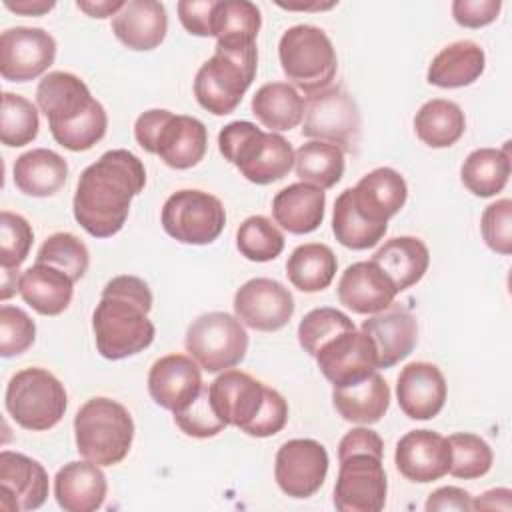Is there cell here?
<instances>
[{
  "instance_id": "681fc988",
  "label": "cell",
  "mask_w": 512,
  "mask_h": 512,
  "mask_svg": "<svg viewBox=\"0 0 512 512\" xmlns=\"http://www.w3.org/2000/svg\"><path fill=\"white\" fill-rule=\"evenodd\" d=\"M174 422L184 434L194 438H212L226 428V424L212 410L208 386H204L202 394L188 408L174 414Z\"/></svg>"
},
{
  "instance_id": "ffe728a7",
  "label": "cell",
  "mask_w": 512,
  "mask_h": 512,
  "mask_svg": "<svg viewBox=\"0 0 512 512\" xmlns=\"http://www.w3.org/2000/svg\"><path fill=\"white\" fill-rule=\"evenodd\" d=\"M348 190L356 214L376 226H388V220L400 212L408 198L404 176L388 166L368 172Z\"/></svg>"
},
{
  "instance_id": "3957f363",
  "label": "cell",
  "mask_w": 512,
  "mask_h": 512,
  "mask_svg": "<svg viewBox=\"0 0 512 512\" xmlns=\"http://www.w3.org/2000/svg\"><path fill=\"white\" fill-rule=\"evenodd\" d=\"M36 104L48 118L52 138L66 150L86 152L106 134L104 106L72 72H48L36 88Z\"/></svg>"
},
{
  "instance_id": "9f6ffc18",
  "label": "cell",
  "mask_w": 512,
  "mask_h": 512,
  "mask_svg": "<svg viewBox=\"0 0 512 512\" xmlns=\"http://www.w3.org/2000/svg\"><path fill=\"white\" fill-rule=\"evenodd\" d=\"M76 6L86 12L92 18H108V16H116L122 8L124 2L122 0H104V2H90V0H78Z\"/></svg>"
},
{
  "instance_id": "74e56055",
  "label": "cell",
  "mask_w": 512,
  "mask_h": 512,
  "mask_svg": "<svg viewBox=\"0 0 512 512\" xmlns=\"http://www.w3.org/2000/svg\"><path fill=\"white\" fill-rule=\"evenodd\" d=\"M462 184L480 198L496 196L504 190L510 178V154L508 142L502 150L478 148L470 152L460 168Z\"/></svg>"
},
{
  "instance_id": "b9f144b4",
  "label": "cell",
  "mask_w": 512,
  "mask_h": 512,
  "mask_svg": "<svg viewBox=\"0 0 512 512\" xmlns=\"http://www.w3.org/2000/svg\"><path fill=\"white\" fill-rule=\"evenodd\" d=\"M236 248L246 260L270 262L284 250V234L266 216H250L236 230Z\"/></svg>"
},
{
  "instance_id": "60d3db41",
  "label": "cell",
  "mask_w": 512,
  "mask_h": 512,
  "mask_svg": "<svg viewBox=\"0 0 512 512\" xmlns=\"http://www.w3.org/2000/svg\"><path fill=\"white\" fill-rule=\"evenodd\" d=\"M40 118L36 106L20 94H2L0 112V140L4 146L20 148L30 144L38 136Z\"/></svg>"
},
{
  "instance_id": "7402d4cb",
  "label": "cell",
  "mask_w": 512,
  "mask_h": 512,
  "mask_svg": "<svg viewBox=\"0 0 512 512\" xmlns=\"http://www.w3.org/2000/svg\"><path fill=\"white\" fill-rule=\"evenodd\" d=\"M394 464L410 482L440 480L450 470L448 438L434 430H410L396 444Z\"/></svg>"
},
{
  "instance_id": "30bf717a",
  "label": "cell",
  "mask_w": 512,
  "mask_h": 512,
  "mask_svg": "<svg viewBox=\"0 0 512 512\" xmlns=\"http://www.w3.org/2000/svg\"><path fill=\"white\" fill-rule=\"evenodd\" d=\"M4 404L12 420L32 432L54 428L68 406L64 384L44 368H24L16 372L4 394Z\"/></svg>"
},
{
  "instance_id": "bcb514c9",
  "label": "cell",
  "mask_w": 512,
  "mask_h": 512,
  "mask_svg": "<svg viewBox=\"0 0 512 512\" xmlns=\"http://www.w3.org/2000/svg\"><path fill=\"white\" fill-rule=\"evenodd\" d=\"M34 242V232L28 220L10 210L0 214V266L18 270L28 258Z\"/></svg>"
},
{
  "instance_id": "ab89813d",
  "label": "cell",
  "mask_w": 512,
  "mask_h": 512,
  "mask_svg": "<svg viewBox=\"0 0 512 512\" xmlns=\"http://www.w3.org/2000/svg\"><path fill=\"white\" fill-rule=\"evenodd\" d=\"M388 226H376L370 224L366 220H362L352 202H350V190L346 188L344 192H340V196L334 202V212H332V232L336 236V240L350 248V250H366L376 246L384 234H386Z\"/></svg>"
},
{
  "instance_id": "2e32d148",
  "label": "cell",
  "mask_w": 512,
  "mask_h": 512,
  "mask_svg": "<svg viewBox=\"0 0 512 512\" xmlns=\"http://www.w3.org/2000/svg\"><path fill=\"white\" fill-rule=\"evenodd\" d=\"M56 58V40L44 28L16 26L0 34V74L8 82L42 76Z\"/></svg>"
},
{
  "instance_id": "83f0119b",
  "label": "cell",
  "mask_w": 512,
  "mask_h": 512,
  "mask_svg": "<svg viewBox=\"0 0 512 512\" xmlns=\"http://www.w3.org/2000/svg\"><path fill=\"white\" fill-rule=\"evenodd\" d=\"M326 194L322 188L296 182L280 192L272 200L274 222L290 234H308L314 232L324 220Z\"/></svg>"
},
{
  "instance_id": "f5cc1de1",
  "label": "cell",
  "mask_w": 512,
  "mask_h": 512,
  "mask_svg": "<svg viewBox=\"0 0 512 512\" xmlns=\"http://www.w3.org/2000/svg\"><path fill=\"white\" fill-rule=\"evenodd\" d=\"M424 508H426V512H436V510L468 512V510H472V496L458 486H444V488L434 490L428 496Z\"/></svg>"
},
{
  "instance_id": "c3c4849f",
  "label": "cell",
  "mask_w": 512,
  "mask_h": 512,
  "mask_svg": "<svg viewBox=\"0 0 512 512\" xmlns=\"http://www.w3.org/2000/svg\"><path fill=\"white\" fill-rule=\"evenodd\" d=\"M480 232L486 246L502 256L512 252V200L502 198L488 204L480 218Z\"/></svg>"
},
{
  "instance_id": "f6af8a7d",
  "label": "cell",
  "mask_w": 512,
  "mask_h": 512,
  "mask_svg": "<svg viewBox=\"0 0 512 512\" xmlns=\"http://www.w3.org/2000/svg\"><path fill=\"white\" fill-rule=\"evenodd\" d=\"M356 330L354 322L340 310L322 306L310 310L298 324V342L310 356H316L318 350L336 338L342 332Z\"/></svg>"
},
{
  "instance_id": "484cf974",
  "label": "cell",
  "mask_w": 512,
  "mask_h": 512,
  "mask_svg": "<svg viewBox=\"0 0 512 512\" xmlns=\"http://www.w3.org/2000/svg\"><path fill=\"white\" fill-rule=\"evenodd\" d=\"M112 32L130 50H154L168 32L166 8L156 0H128L112 18Z\"/></svg>"
},
{
  "instance_id": "f546056e",
  "label": "cell",
  "mask_w": 512,
  "mask_h": 512,
  "mask_svg": "<svg viewBox=\"0 0 512 512\" xmlns=\"http://www.w3.org/2000/svg\"><path fill=\"white\" fill-rule=\"evenodd\" d=\"M332 404L346 422L370 426L380 422L386 414L390 406V388L386 380L374 372L354 384L334 388Z\"/></svg>"
},
{
  "instance_id": "d590c367",
  "label": "cell",
  "mask_w": 512,
  "mask_h": 512,
  "mask_svg": "<svg viewBox=\"0 0 512 512\" xmlns=\"http://www.w3.org/2000/svg\"><path fill=\"white\" fill-rule=\"evenodd\" d=\"M338 260L330 246L320 242L300 244L286 262V276L300 292H320L328 288L336 276Z\"/></svg>"
},
{
  "instance_id": "ba28073f",
  "label": "cell",
  "mask_w": 512,
  "mask_h": 512,
  "mask_svg": "<svg viewBox=\"0 0 512 512\" xmlns=\"http://www.w3.org/2000/svg\"><path fill=\"white\" fill-rule=\"evenodd\" d=\"M256 66V44L246 48L216 46L214 56L208 58L196 72V102L214 116L234 112L256 76Z\"/></svg>"
},
{
  "instance_id": "836d02e7",
  "label": "cell",
  "mask_w": 512,
  "mask_h": 512,
  "mask_svg": "<svg viewBox=\"0 0 512 512\" xmlns=\"http://www.w3.org/2000/svg\"><path fill=\"white\" fill-rule=\"evenodd\" d=\"M306 102L288 82L262 84L252 96V114L270 128V132H286L296 128L304 118Z\"/></svg>"
},
{
  "instance_id": "7c38bea8",
  "label": "cell",
  "mask_w": 512,
  "mask_h": 512,
  "mask_svg": "<svg viewBox=\"0 0 512 512\" xmlns=\"http://www.w3.org/2000/svg\"><path fill=\"white\" fill-rule=\"evenodd\" d=\"M160 222L164 232L174 240L204 246L222 234L226 210L214 194L186 188L168 196L160 212Z\"/></svg>"
},
{
  "instance_id": "e0dca14e",
  "label": "cell",
  "mask_w": 512,
  "mask_h": 512,
  "mask_svg": "<svg viewBox=\"0 0 512 512\" xmlns=\"http://www.w3.org/2000/svg\"><path fill=\"white\" fill-rule=\"evenodd\" d=\"M234 314L248 328L276 332L290 322L294 314V296L278 280L252 278L236 290Z\"/></svg>"
},
{
  "instance_id": "6f0895ef",
  "label": "cell",
  "mask_w": 512,
  "mask_h": 512,
  "mask_svg": "<svg viewBox=\"0 0 512 512\" xmlns=\"http://www.w3.org/2000/svg\"><path fill=\"white\" fill-rule=\"evenodd\" d=\"M4 6L16 14H24V16H42L46 12H50L56 2H46V0H4Z\"/></svg>"
},
{
  "instance_id": "5b68a950",
  "label": "cell",
  "mask_w": 512,
  "mask_h": 512,
  "mask_svg": "<svg viewBox=\"0 0 512 512\" xmlns=\"http://www.w3.org/2000/svg\"><path fill=\"white\" fill-rule=\"evenodd\" d=\"M220 154L252 184L282 180L294 166V150L278 132H264L248 120L226 124L218 134Z\"/></svg>"
},
{
  "instance_id": "7bdbcfd3",
  "label": "cell",
  "mask_w": 512,
  "mask_h": 512,
  "mask_svg": "<svg viewBox=\"0 0 512 512\" xmlns=\"http://www.w3.org/2000/svg\"><path fill=\"white\" fill-rule=\"evenodd\" d=\"M450 444V474L462 480H474L490 472L494 454L490 444L472 434V432H456L448 436Z\"/></svg>"
},
{
  "instance_id": "e575fe53",
  "label": "cell",
  "mask_w": 512,
  "mask_h": 512,
  "mask_svg": "<svg viewBox=\"0 0 512 512\" xmlns=\"http://www.w3.org/2000/svg\"><path fill=\"white\" fill-rule=\"evenodd\" d=\"M262 26L260 8L248 0L216 2L212 12V36L216 46L246 48L256 44Z\"/></svg>"
},
{
  "instance_id": "7dc6e473",
  "label": "cell",
  "mask_w": 512,
  "mask_h": 512,
  "mask_svg": "<svg viewBox=\"0 0 512 512\" xmlns=\"http://www.w3.org/2000/svg\"><path fill=\"white\" fill-rule=\"evenodd\" d=\"M36 338L34 320L16 306L0 308V356L12 358L26 352Z\"/></svg>"
},
{
  "instance_id": "db71d44e",
  "label": "cell",
  "mask_w": 512,
  "mask_h": 512,
  "mask_svg": "<svg viewBox=\"0 0 512 512\" xmlns=\"http://www.w3.org/2000/svg\"><path fill=\"white\" fill-rule=\"evenodd\" d=\"M348 452H376L384 454V442L382 438L370 430V428H352L346 432L338 444V456H344Z\"/></svg>"
},
{
  "instance_id": "7a4b0ae2",
  "label": "cell",
  "mask_w": 512,
  "mask_h": 512,
  "mask_svg": "<svg viewBox=\"0 0 512 512\" xmlns=\"http://www.w3.org/2000/svg\"><path fill=\"white\" fill-rule=\"evenodd\" d=\"M150 310L152 292L142 278L120 274L108 280L92 314L98 352L106 360H122L146 350L156 336Z\"/></svg>"
},
{
  "instance_id": "91938a15",
  "label": "cell",
  "mask_w": 512,
  "mask_h": 512,
  "mask_svg": "<svg viewBox=\"0 0 512 512\" xmlns=\"http://www.w3.org/2000/svg\"><path fill=\"white\" fill-rule=\"evenodd\" d=\"M334 4L336 2H328V4H320V2H314V4H284V2H278V6L288 8V10H328Z\"/></svg>"
},
{
  "instance_id": "cb8c5ba5",
  "label": "cell",
  "mask_w": 512,
  "mask_h": 512,
  "mask_svg": "<svg viewBox=\"0 0 512 512\" xmlns=\"http://www.w3.org/2000/svg\"><path fill=\"white\" fill-rule=\"evenodd\" d=\"M338 300L354 314H378L388 308L398 290L372 260L350 264L338 280Z\"/></svg>"
},
{
  "instance_id": "8fae6325",
  "label": "cell",
  "mask_w": 512,
  "mask_h": 512,
  "mask_svg": "<svg viewBox=\"0 0 512 512\" xmlns=\"http://www.w3.org/2000/svg\"><path fill=\"white\" fill-rule=\"evenodd\" d=\"M186 352L210 372H224L240 364L248 350L244 324L226 312H206L192 320L186 330Z\"/></svg>"
},
{
  "instance_id": "816d5d0a",
  "label": "cell",
  "mask_w": 512,
  "mask_h": 512,
  "mask_svg": "<svg viewBox=\"0 0 512 512\" xmlns=\"http://www.w3.org/2000/svg\"><path fill=\"white\" fill-rule=\"evenodd\" d=\"M216 0H180L176 4L182 26L194 36H212V12Z\"/></svg>"
},
{
  "instance_id": "f1b7e54d",
  "label": "cell",
  "mask_w": 512,
  "mask_h": 512,
  "mask_svg": "<svg viewBox=\"0 0 512 512\" xmlns=\"http://www.w3.org/2000/svg\"><path fill=\"white\" fill-rule=\"evenodd\" d=\"M18 292L22 300L42 316L62 314L74 296V280L62 270L34 262L20 274Z\"/></svg>"
},
{
  "instance_id": "11a10c76",
  "label": "cell",
  "mask_w": 512,
  "mask_h": 512,
  "mask_svg": "<svg viewBox=\"0 0 512 512\" xmlns=\"http://www.w3.org/2000/svg\"><path fill=\"white\" fill-rule=\"evenodd\" d=\"M510 510L512 492L508 488H494L472 500V510Z\"/></svg>"
},
{
  "instance_id": "52a82bcc",
  "label": "cell",
  "mask_w": 512,
  "mask_h": 512,
  "mask_svg": "<svg viewBox=\"0 0 512 512\" xmlns=\"http://www.w3.org/2000/svg\"><path fill=\"white\" fill-rule=\"evenodd\" d=\"M134 138L140 148L174 170L196 166L208 148V130L198 118L162 108L146 110L136 118Z\"/></svg>"
},
{
  "instance_id": "277c9868",
  "label": "cell",
  "mask_w": 512,
  "mask_h": 512,
  "mask_svg": "<svg viewBox=\"0 0 512 512\" xmlns=\"http://www.w3.org/2000/svg\"><path fill=\"white\" fill-rule=\"evenodd\" d=\"M208 398L226 426H236L254 438L274 436L288 422L284 396L242 370L230 368L216 376L208 386Z\"/></svg>"
},
{
  "instance_id": "8d00e7d4",
  "label": "cell",
  "mask_w": 512,
  "mask_h": 512,
  "mask_svg": "<svg viewBox=\"0 0 512 512\" xmlns=\"http://www.w3.org/2000/svg\"><path fill=\"white\" fill-rule=\"evenodd\" d=\"M414 130H416V136L426 146L450 148L462 138L466 130V118L462 108L456 102L434 98L424 102L416 112Z\"/></svg>"
},
{
  "instance_id": "9c48e42d",
  "label": "cell",
  "mask_w": 512,
  "mask_h": 512,
  "mask_svg": "<svg viewBox=\"0 0 512 512\" xmlns=\"http://www.w3.org/2000/svg\"><path fill=\"white\" fill-rule=\"evenodd\" d=\"M278 58L286 78L308 96L328 88L338 68L332 40L312 24L288 28L280 38Z\"/></svg>"
},
{
  "instance_id": "1f68e13d",
  "label": "cell",
  "mask_w": 512,
  "mask_h": 512,
  "mask_svg": "<svg viewBox=\"0 0 512 512\" xmlns=\"http://www.w3.org/2000/svg\"><path fill=\"white\" fill-rule=\"evenodd\" d=\"M486 66V54L472 40H458L444 46L428 66V82L438 88H464L476 82Z\"/></svg>"
},
{
  "instance_id": "4316f807",
  "label": "cell",
  "mask_w": 512,
  "mask_h": 512,
  "mask_svg": "<svg viewBox=\"0 0 512 512\" xmlns=\"http://www.w3.org/2000/svg\"><path fill=\"white\" fill-rule=\"evenodd\" d=\"M106 492V476L90 460L68 462L54 476V496L66 512H94L104 504Z\"/></svg>"
},
{
  "instance_id": "8992f818",
  "label": "cell",
  "mask_w": 512,
  "mask_h": 512,
  "mask_svg": "<svg viewBox=\"0 0 512 512\" xmlns=\"http://www.w3.org/2000/svg\"><path fill=\"white\" fill-rule=\"evenodd\" d=\"M76 450L98 466L122 462L134 440V420L116 400L96 396L86 400L74 416Z\"/></svg>"
},
{
  "instance_id": "44dd1931",
  "label": "cell",
  "mask_w": 512,
  "mask_h": 512,
  "mask_svg": "<svg viewBox=\"0 0 512 512\" xmlns=\"http://www.w3.org/2000/svg\"><path fill=\"white\" fill-rule=\"evenodd\" d=\"M0 506L10 512L36 510L48 498V472L44 466L20 452H0Z\"/></svg>"
},
{
  "instance_id": "ac0fdd59",
  "label": "cell",
  "mask_w": 512,
  "mask_h": 512,
  "mask_svg": "<svg viewBox=\"0 0 512 512\" xmlns=\"http://www.w3.org/2000/svg\"><path fill=\"white\" fill-rule=\"evenodd\" d=\"M324 378L334 386L354 384L378 370L376 346L362 330L342 332L314 356Z\"/></svg>"
},
{
  "instance_id": "ee69618b",
  "label": "cell",
  "mask_w": 512,
  "mask_h": 512,
  "mask_svg": "<svg viewBox=\"0 0 512 512\" xmlns=\"http://www.w3.org/2000/svg\"><path fill=\"white\" fill-rule=\"evenodd\" d=\"M36 262L54 266L78 282L88 270L90 252L78 236L70 232H56L42 242L36 254Z\"/></svg>"
},
{
  "instance_id": "603a6c76",
  "label": "cell",
  "mask_w": 512,
  "mask_h": 512,
  "mask_svg": "<svg viewBox=\"0 0 512 512\" xmlns=\"http://www.w3.org/2000/svg\"><path fill=\"white\" fill-rule=\"evenodd\" d=\"M446 380L436 364L410 362L396 380V398L400 410L412 420H430L446 404Z\"/></svg>"
},
{
  "instance_id": "4fadbf2b",
  "label": "cell",
  "mask_w": 512,
  "mask_h": 512,
  "mask_svg": "<svg viewBox=\"0 0 512 512\" xmlns=\"http://www.w3.org/2000/svg\"><path fill=\"white\" fill-rule=\"evenodd\" d=\"M360 110L344 86H328L312 94L304 108L302 136L336 144L346 152H358Z\"/></svg>"
},
{
  "instance_id": "d6986e66",
  "label": "cell",
  "mask_w": 512,
  "mask_h": 512,
  "mask_svg": "<svg viewBox=\"0 0 512 512\" xmlns=\"http://www.w3.org/2000/svg\"><path fill=\"white\" fill-rule=\"evenodd\" d=\"M204 390L200 366L184 354L158 358L148 372V392L152 400L172 414L188 408Z\"/></svg>"
},
{
  "instance_id": "f35d334b",
  "label": "cell",
  "mask_w": 512,
  "mask_h": 512,
  "mask_svg": "<svg viewBox=\"0 0 512 512\" xmlns=\"http://www.w3.org/2000/svg\"><path fill=\"white\" fill-rule=\"evenodd\" d=\"M296 176L322 190L332 188L344 176V150L336 144L310 140L294 152Z\"/></svg>"
},
{
  "instance_id": "6da1fadb",
  "label": "cell",
  "mask_w": 512,
  "mask_h": 512,
  "mask_svg": "<svg viewBox=\"0 0 512 512\" xmlns=\"http://www.w3.org/2000/svg\"><path fill=\"white\" fill-rule=\"evenodd\" d=\"M144 184L146 170L136 154L124 148L104 152L78 178L72 200L76 222L94 238L118 234Z\"/></svg>"
},
{
  "instance_id": "d6a6232c",
  "label": "cell",
  "mask_w": 512,
  "mask_h": 512,
  "mask_svg": "<svg viewBox=\"0 0 512 512\" xmlns=\"http://www.w3.org/2000/svg\"><path fill=\"white\" fill-rule=\"evenodd\" d=\"M66 178V160L48 148H32L14 162V184L26 196H54L66 184Z\"/></svg>"
},
{
  "instance_id": "680465c9",
  "label": "cell",
  "mask_w": 512,
  "mask_h": 512,
  "mask_svg": "<svg viewBox=\"0 0 512 512\" xmlns=\"http://www.w3.org/2000/svg\"><path fill=\"white\" fill-rule=\"evenodd\" d=\"M18 282H20L18 270L2 268V284H0V300L2 302L18 292Z\"/></svg>"
},
{
  "instance_id": "5bb4252c",
  "label": "cell",
  "mask_w": 512,
  "mask_h": 512,
  "mask_svg": "<svg viewBox=\"0 0 512 512\" xmlns=\"http://www.w3.org/2000/svg\"><path fill=\"white\" fill-rule=\"evenodd\" d=\"M384 454L348 452L340 458L334 484V506L340 512H380L386 504L388 480Z\"/></svg>"
},
{
  "instance_id": "4dcf8cb0",
  "label": "cell",
  "mask_w": 512,
  "mask_h": 512,
  "mask_svg": "<svg viewBox=\"0 0 512 512\" xmlns=\"http://www.w3.org/2000/svg\"><path fill=\"white\" fill-rule=\"evenodd\" d=\"M372 262H376L396 290L402 292L422 280L430 264V252L416 236H396L374 252Z\"/></svg>"
},
{
  "instance_id": "d4e9b609",
  "label": "cell",
  "mask_w": 512,
  "mask_h": 512,
  "mask_svg": "<svg viewBox=\"0 0 512 512\" xmlns=\"http://www.w3.org/2000/svg\"><path fill=\"white\" fill-rule=\"evenodd\" d=\"M362 332L370 336L378 354V368H392L410 352L418 342V324L410 310L400 304H390L378 314L362 322Z\"/></svg>"
},
{
  "instance_id": "9a60e30c",
  "label": "cell",
  "mask_w": 512,
  "mask_h": 512,
  "mask_svg": "<svg viewBox=\"0 0 512 512\" xmlns=\"http://www.w3.org/2000/svg\"><path fill=\"white\" fill-rule=\"evenodd\" d=\"M328 464V452L318 440L294 438L278 448L274 478L286 496L310 498L322 488Z\"/></svg>"
},
{
  "instance_id": "f907efd6",
  "label": "cell",
  "mask_w": 512,
  "mask_h": 512,
  "mask_svg": "<svg viewBox=\"0 0 512 512\" xmlns=\"http://www.w3.org/2000/svg\"><path fill=\"white\" fill-rule=\"evenodd\" d=\"M500 8V0H454L452 16L464 28H482L498 18Z\"/></svg>"
}]
</instances>
